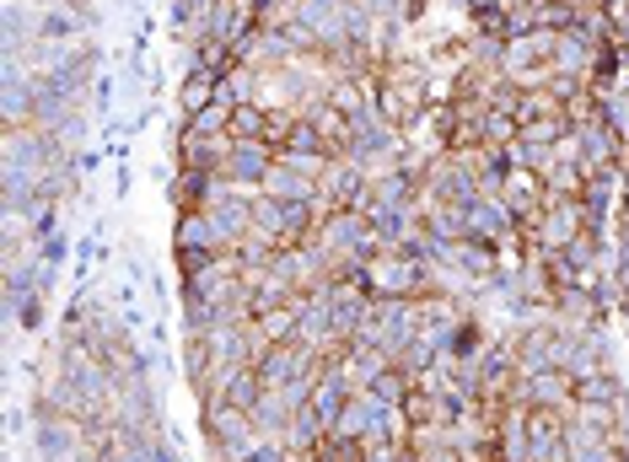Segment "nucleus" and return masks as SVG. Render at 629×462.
<instances>
[{
  "instance_id": "obj_4",
  "label": "nucleus",
  "mask_w": 629,
  "mask_h": 462,
  "mask_svg": "<svg viewBox=\"0 0 629 462\" xmlns=\"http://www.w3.org/2000/svg\"><path fill=\"white\" fill-rule=\"evenodd\" d=\"M264 194H269V199H291V204H313L317 183H307L302 173H291L286 162H275V167L264 173Z\"/></svg>"
},
{
  "instance_id": "obj_1",
  "label": "nucleus",
  "mask_w": 629,
  "mask_h": 462,
  "mask_svg": "<svg viewBox=\"0 0 629 462\" xmlns=\"http://www.w3.org/2000/svg\"><path fill=\"white\" fill-rule=\"evenodd\" d=\"M361 280H366V291H372L377 301H415V296H431L426 253H409V248H398V242H387L382 253H372L366 269H361Z\"/></svg>"
},
{
  "instance_id": "obj_9",
  "label": "nucleus",
  "mask_w": 629,
  "mask_h": 462,
  "mask_svg": "<svg viewBox=\"0 0 629 462\" xmlns=\"http://www.w3.org/2000/svg\"><path fill=\"white\" fill-rule=\"evenodd\" d=\"M226 134H232V140H264V108H258V103H237Z\"/></svg>"
},
{
  "instance_id": "obj_11",
  "label": "nucleus",
  "mask_w": 629,
  "mask_h": 462,
  "mask_svg": "<svg viewBox=\"0 0 629 462\" xmlns=\"http://www.w3.org/2000/svg\"><path fill=\"white\" fill-rule=\"evenodd\" d=\"M619 312H625V329H629V296H625V301H619Z\"/></svg>"
},
{
  "instance_id": "obj_10",
  "label": "nucleus",
  "mask_w": 629,
  "mask_h": 462,
  "mask_svg": "<svg viewBox=\"0 0 629 462\" xmlns=\"http://www.w3.org/2000/svg\"><path fill=\"white\" fill-rule=\"evenodd\" d=\"M426 462H463V458H457V447H436V452H426Z\"/></svg>"
},
{
  "instance_id": "obj_8",
  "label": "nucleus",
  "mask_w": 629,
  "mask_h": 462,
  "mask_svg": "<svg viewBox=\"0 0 629 462\" xmlns=\"http://www.w3.org/2000/svg\"><path fill=\"white\" fill-rule=\"evenodd\" d=\"M232 108H237V103H232L226 92H216V103H210L205 114H194L184 130H189V134H226V125H232Z\"/></svg>"
},
{
  "instance_id": "obj_3",
  "label": "nucleus",
  "mask_w": 629,
  "mask_h": 462,
  "mask_svg": "<svg viewBox=\"0 0 629 462\" xmlns=\"http://www.w3.org/2000/svg\"><path fill=\"white\" fill-rule=\"evenodd\" d=\"M522 403H549V408H566L575 414V377L570 371H533V377H522Z\"/></svg>"
},
{
  "instance_id": "obj_2",
  "label": "nucleus",
  "mask_w": 629,
  "mask_h": 462,
  "mask_svg": "<svg viewBox=\"0 0 629 462\" xmlns=\"http://www.w3.org/2000/svg\"><path fill=\"white\" fill-rule=\"evenodd\" d=\"M253 232L264 237L269 253H291V248H302L317 232V215H313V204H291V199L258 194L253 199Z\"/></svg>"
},
{
  "instance_id": "obj_6",
  "label": "nucleus",
  "mask_w": 629,
  "mask_h": 462,
  "mask_svg": "<svg viewBox=\"0 0 629 462\" xmlns=\"http://www.w3.org/2000/svg\"><path fill=\"white\" fill-rule=\"evenodd\" d=\"M216 92H221V81H216V75H205V70H189V81H184V97H178V108H184V114H205V108H210V103H216Z\"/></svg>"
},
{
  "instance_id": "obj_7",
  "label": "nucleus",
  "mask_w": 629,
  "mask_h": 462,
  "mask_svg": "<svg viewBox=\"0 0 629 462\" xmlns=\"http://www.w3.org/2000/svg\"><path fill=\"white\" fill-rule=\"evenodd\" d=\"M566 134H570V119L566 114H549V119H527V125H522V145L549 151V145H560Z\"/></svg>"
},
{
  "instance_id": "obj_5",
  "label": "nucleus",
  "mask_w": 629,
  "mask_h": 462,
  "mask_svg": "<svg viewBox=\"0 0 629 462\" xmlns=\"http://www.w3.org/2000/svg\"><path fill=\"white\" fill-rule=\"evenodd\" d=\"M307 125V108H264V145H275V156L302 134Z\"/></svg>"
}]
</instances>
